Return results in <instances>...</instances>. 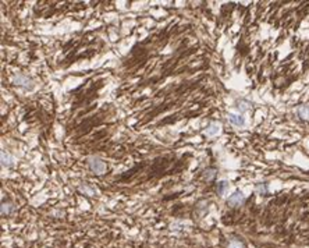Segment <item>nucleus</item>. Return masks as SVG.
I'll list each match as a JSON object with an SVG mask.
<instances>
[{
	"label": "nucleus",
	"instance_id": "f257e3e1",
	"mask_svg": "<svg viewBox=\"0 0 309 248\" xmlns=\"http://www.w3.org/2000/svg\"><path fill=\"white\" fill-rule=\"evenodd\" d=\"M89 166H91V169H92L96 174H103V173L106 172V165H105V162H102V160L98 159V158H91V159H89Z\"/></svg>",
	"mask_w": 309,
	"mask_h": 248
},
{
	"label": "nucleus",
	"instance_id": "f03ea898",
	"mask_svg": "<svg viewBox=\"0 0 309 248\" xmlns=\"http://www.w3.org/2000/svg\"><path fill=\"white\" fill-rule=\"evenodd\" d=\"M242 202H244V195H242L241 191H235L233 195L227 199V204L233 205V206H238V205L242 204Z\"/></svg>",
	"mask_w": 309,
	"mask_h": 248
},
{
	"label": "nucleus",
	"instance_id": "7ed1b4c3",
	"mask_svg": "<svg viewBox=\"0 0 309 248\" xmlns=\"http://www.w3.org/2000/svg\"><path fill=\"white\" fill-rule=\"evenodd\" d=\"M228 121L231 123V124H234V126H238V127H242L244 124H245V119L242 117L241 115H234V113H228L227 116Z\"/></svg>",
	"mask_w": 309,
	"mask_h": 248
},
{
	"label": "nucleus",
	"instance_id": "20e7f679",
	"mask_svg": "<svg viewBox=\"0 0 309 248\" xmlns=\"http://www.w3.org/2000/svg\"><path fill=\"white\" fill-rule=\"evenodd\" d=\"M14 82L17 84V85H22V87H25V88H29V89L33 88V85H32V81H31V80H28L25 75H21V74L15 75V78H14Z\"/></svg>",
	"mask_w": 309,
	"mask_h": 248
},
{
	"label": "nucleus",
	"instance_id": "39448f33",
	"mask_svg": "<svg viewBox=\"0 0 309 248\" xmlns=\"http://www.w3.org/2000/svg\"><path fill=\"white\" fill-rule=\"evenodd\" d=\"M228 188H230V183H228L227 180H220V181L217 183V185H216V191H217L219 195H223Z\"/></svg>",
	"mask_w": 309,
	"mask_h": 248
},
{
	"label": "nucleus",
	"instance_id": "423d86ee",
	"mask_svg": "<svg viewBox=\"0 0 309 248\" xmlns=\"http://www.w3.org/2000/svg\"><path fill=\"white\" fill-rule=\"evenodd\" d=\"M219 128H220V127H219V124H216V123H210L205 133H206V135H210V137H212V135H215V134L219 133Z\"/></svg>",
	"mask_w": 309,
	"mask_h": 248
},
{
	"label": "nucleus",
	"instance_id": "0eeeda50",
	"mask_svg": "<svg viewBox=\"0 0 309 248\" xmlns=\"http://www.w3.org/2000/svg\"><path fill=\"white\" fill-rule=\"evenodd\" d=\"M1 163H3V166H11L13 165V158L8 155L7 152H1Z\"/></svg>",
	"mask_w": 309,
	"mask_h": 248
},
{
	"label": "nucleus",
	"instance_id": "6e6552de",
	"mask_svg": "<svg viewBox=\"0 0 309 248\" xmlns=\"http://www.w3.org/2000/svg\"><path fill=\"white\" fill-rule=\"evenodd\" d=\"M299 116L302 119H309V106H303L299 109Z\"/></svg>",
	"mask_w": 309,
	"mask_h": 248
},
{
	"label": "nucleus",
	"instance_id": "1a4fd4ad",
	"mask_svg": "<svg viewBox=\"0 0 309 248\" xmlns=\"http://www.w3.org/2000/svg\"><path fill=\"white\" fill-rule=\"evenodd\" d=\"M81 190H82V191H85V192H86V194H89V195H92V194H93V190H91V188H88L86 185H84V187H81Z\"/></svg>",
	"mask_w": 309,
	"mask_h": 248
}]
</instances>
